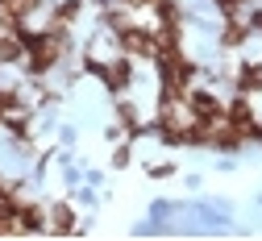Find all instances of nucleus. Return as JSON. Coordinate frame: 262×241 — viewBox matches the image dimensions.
Returning a JSON list of instances; mask_svg holds the SVG:
<instances>
[{"mask_svg":"<svg viewBox=\"0 0 262 241\" xmlns=\"http://www.w3.org/2000/svg\"><path fill=\"white\" fill-rule=\"evenodd\" d=\"M121 46H125V54H134V58H158V38L154 33H146V29H121Z\"/></svg>","mask_w":262,"mask_h":241,"instance_id":"obj_1","label":"nucleus"},{"mask_svg":"<svg viewBox=\"0 0 262 241\" xmlns=\"http://www.w3.org/2000/svg\"><path fill=\"white\" fill-rule=\"evenodd\" d=\"M88 71H100V75L108 79V87H113V92H125V83H129V58H117L113 67H100V62H88Z\"/></svg>","mask_w":262,"mask_h":241,"instance_id":"obj_2","label":"nucleus"},{"mask_svg":"<svg viewBox=\"0 0 262 241\" xmlns=\"http://www.w3.org/2000/svg\"><path fill=\"white\" fill-rule=\"evenodd\" d=\"M187 104H191L195 117H221V104H216L208 92H191V96H187Z\"/></svg>","mask_w":262,"mask_h":241,"instance_id":"obj_3","label":"nucleus"},{"mask_svg":"<svg viewBox=\"0 0 262 241\" xmlns=\"http://www.w3.org/2000/svg\"><path fill=\"white\" fill-rule=\"evenodd\" d=\"M17 233V204L13 200H0V237Z\"/></svg>","mask_w":262,"mask_h":241,"instance_id":"obj_4","label":"nucleus"},{"mask_svg":"<svg viewBox=\"0 0 262 241\" xmlns=\"http://www.w3.org/2000/svg\"><path fill=\"white\" fill-rule=\"evenodd\" d=\"M21 58V38H17V29L13 33H0V62H13Z\"/></svg>","mask_w":262,"mask_h":241,"instance_id":"obj_5","label":"nucleus"},{"mask_svg":"<svg viewBox=\"0 0 262 241\" xmlns=\"http://www.w3.org/2000/svg\"><path fill=\"white\" fill-rule=\"evenodd\" d=\"M38 9V0H0V13H9V17H25V13H34Z\"/></svg>","mask_w":262,"mask_h":241,"instance_id":"obj_6","label":"nucleus"},{"mask_svg":"<svg viewBox=\"0 0 262 241\" xmlns=\"http://www.w3.org/2000/svg\"><path fill=\"white\" fill-rule=\"evenodd\" d=\"M54 233H71L75 229V212L67 208V204H58V208H54V225H50Z\"/></svg>","mask_w":262,"mask_h":241,"instance_id":"obj_7","label":"nucleus"},{"mask_svg":"<svg viewBox=\"0 0 262 241\" xmlns=\"http://www.w3.org/2000/svg\"><path fill=\"white\" fill-rule=\"evenodd\" d=\"M17 221H21L17 229H25V233H38L42 229V212L38 208H17Z\"/></svg>","mask_w":262,"mask_h":241,"instance_id":"obj_8","label":"nucleus"},{"mask_svg":"<svg viewBox=\"0 0 262 241\" xmlns=\"http://www.w3.org/2000/svg\"><path fill=\"white\" fill-rule=\"evenodd\" d=\"M246 33H250V29H246L242 21H229L225 33H221V42H225V46H242V42H246Z\"/></svg>","mask_w":262,"mask_h":241,"instance_id":"obj_9","label":"nucleus"},{"mask_svg":"<svg viewBox=\"0 0 262 241\" xmlns=\"http://www.w3.org/2000/svg\"><path fill=\"white\" fill-rule=\"evenodd\" d=\"M229 121H233V125H254V117H250V104H246V100H233V104H229V113H225Z\"/></svg>","mask_w":262,"mask_h":241,"instance_id":"obj_10","label":"nucleus"},{"mask_svg":"<svg viewBox=\"0 0 262 241\" xmlns=\"http://www.w3.org/2000/svg\"><path fill=\"white\" fill-rule=\"evenodd\" d=\"M75 13H79V5H75V0H71V5H58V13H54V29H62V25H67Z\"/></svg>","mask_w":262,"mask_h":241,"instance_id":"obj_11","label":"nucleus"},{"mask_svg":"<svg viewBox=\"0 0 262 241\" xmlns=\"http://www.w3.org/2000/svg\"><path fill=\"white\" fill-rule=\"evenodd\" d=\"M13 108H17V96H13V92H0V117L13 113Z\"/></svg>","mask_w":262,"mask_h":241,"instance_id":"obj_12","label":"nucleus"},{"mask_svg":"<svg viewBox=\"0 0 262 241\" xmlns=\"http://www.w3.org/2000/svg\"><path fill=\"white\" fill-rule=\"evenodd\" d=\"M246 5V0H216V9H225V13H237Z\"/></svg>","mask_w":262,"mask_h":241,"instance_id":"obj_13","label":"nucleus"}]
</instances>
